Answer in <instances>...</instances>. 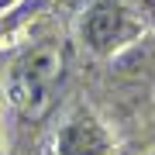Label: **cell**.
Listing matches in <instances>:
<instances>
[{"mask_svg":"<svg viewBox=\"0 0 155 155\" xmlns=\"http://www.w3.org/2000/svg\"><path fill=\"white\" fill-rule=\"evenodd\" d=\"M52 155H110V138H107L104 124L86 107H79L55 131Z\"/></svg>","mask_w":155,"mask_h":155,"instance_id":"3957f363","label":"cell"},{"mask_svg":"<svg viewBox=\"0 0 155 155\" xmlns=\"http://www.w3.org/2000/svg\"><path fill=\"white\" fill-rule=\"evenodd\" d=\"M69 76V52L55 38L35 41L7 66L4 100L21 124H41L55 110L62 83Z\"/></svg>","mask_w":155,"mask_h":155,"instance_id":"6da1fadb","label":"cell"},{"mask_svg":"<svg viewBox=\"0 0 155 155\" xmlns=\"http://www.w3.org/2000/svg\"><path fill=\"white\" fill-rule=\"evenodd\" d=\"M141 35V17L127 0H93L79 17V41L93 55H114Z\"/></svg>","mask_w":155,"mask_h":155,"instance_id":"7a4b0ae2","label":"cell"}]
</instances>
